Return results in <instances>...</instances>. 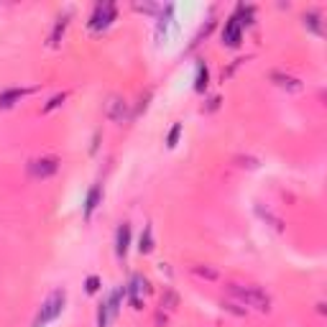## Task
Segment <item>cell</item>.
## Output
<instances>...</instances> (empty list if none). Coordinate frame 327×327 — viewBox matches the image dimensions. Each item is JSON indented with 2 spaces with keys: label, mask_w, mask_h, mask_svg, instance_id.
I'll return each mask as SVG.
<instances>
[{
  "label": "cell",
  "mask_w": 327,
  "mask_h": 327,
  "mask_svg": "<svg viewBox=\"0 0 327 327\" xmlns=\"http://www.w3.org/2000/svg\"><path fill=\"white\" fill-rule=\"evenodd\" d=\"M228 291L235 302L245 304V307H253L258 312H268L271 307V299L261 286H251V284H228Z\"/></svg>",
  "instance_id": "cell-1"
},
{
  "label": "cell",
  "mask_w": 327,
  "mask_h": 327,
  "mask_svg": "<svg viewBox=\"0 0 327 327\" xmlns=\"http://www.w3.org/2000/svg\"><path fill=\"white\" fill-rule=\"evenodd\" d=\"M62 100H64V95H59V97H54V100H51V103L46 105V112H49L51 108H56V105H59V103H62Z\"/></svg>",
  "instance_id": "cell-13"
},
{
  "label": "cell",
  "mask_w": 327,
  "mask_h": 327,
  "mask_svg": "<svg viewBox=\"0 0 327 327\" xmlns=\"http://www.w3.org/2000/svg\"><path fill=\"white\" fill-rule=\"evenodd\" d=\"M195 274H199V276H205V279H218V271H199V268H195Z\"/></svg>",
  "instance_id": "cell-12"
},
{
  "label": "cell",
  "mask_w": 327,
  "mask_h": 327,
  "mask_svg": "<svg viewBox=\"0 0 327 327\" xmlns=\"http://www.w3.org/2000/svg\"><path fill=\"white\" fill-rule=\"evenodd\" d=\"M153 248V230H151V225H146V230L141 235V245H138V251L141 253H149Z\"/></svg>",
  "instance_id": "cell-7"
},
{
  "label": "cell",
  "mask_w": 327,
  "mask_h": 327,
  "mask_svg": "<svg viewBox=\"0 0 327 327\" xmlns=\"http://www.w3.org/2000/svg\"><path fill=\"white\" fill-rule=\"evenodd\" d=\"M128 240H131V228H128V225H120V228H118V256H126Z\"/></svg>",
  "instance_id": "cell-6"
},
{
  "label": "cell",
  "mask_w": 327,
  "mask_h": 327,
  "mask_svg": "<svg viewBox=\"0 0 327 327\" xmlns=\"http://www.w3.org/2000/svg\"><path fill=\"white\" fill-rule=\"evenodd\" d=\"M141 276H133L131 279V286H128V299L133 304V309H141V299H138V291H141Z\"/></svg>",
  "instance_id": "cell-5"
},
{
  "label": "cell",
  "mask_w": 327,
  "mask_h": 327,
  "mask_svg": "<svg viewBox=\"0 0 327 327\" xmlns=\"http://www.w3.org/2000/svg\"><path fill=\"white\" fill-rule=\"evenodd\" d=\"M222 39H225V44H230V46H235V44L240 41V23H238V18H230V23H228V28H225Z\"/></svg>",
  "instance_id": "cell-4"
},
{
  "label": "cell",
  "mask_w": 327,
  "mask_h": 327,
  "mask_svg": "<svg viewBox=\"0 0 327 327\" xmlns=\"http://www.w3.org/2000/svg\"><path fill=\"white\" fill-rule=\"evenodd\" d=\"M179 131H182V126H179V123H176V126L172 128V133H169V146H174V143H176V136H179Z\"/></svg>",
  "instance_id": "cell-11"
},
{
  "label": "cell",
  "mask_w": 327,
  "mask_h": 327,
  "mask_svg": "<svg viewBox=\"0 0 327 327\" xmlns=\"http://www.w3.org/2000/svg\"><path fill=\"white\" fill-rule=\"evenodd\" d=\"M97 197H100V189L92 187V192H89V197H87V205H85V218L87 220L92 218V210L97 207Z\"/></svg>",
  "instance_id": "cell-8"
},
{
  "label": "cell",
  "mask_w": 327,
  "mask_h": 327,
  "mask_svg": "<svg viewBox=\"0 0 327 327\" xmlns=\"http://www.w3.org/2000/svg\"><path fill=\"white\" fill-rule=\"evenodd\" d=\"M56 169H59V161L56 159H39L31 164V174L36 179H49L56 174Z\"/></svg>",
  "instance_id": "cell-3"
},
{
  "label": "cell",
  "mask_w": 327,
  "mask_h": 327,
  "mask_svg": "<svg viewBox=\"0 0 327 327\" xmlns=\"http://www.w3.org/2000/svg\"><path fill=\"white\" fill-rule=\"evenodd\" d=\"M62 307H64V291H54V294L41 304V312H39V317L33 320V327H44L51 320H56L62 314Z\"/></svg>",
  "instance_id": "cell-2"
},
{
  "label": "cell",
  "mask_w": 327,
  "mask_h": 327,
  "mask_svg": "<svg viewBox=\"0 0 327 327\" xmlns=\"http://www.w3.org/2000/svg\"><path fill=\"white\" fill-rule=\"evenodd\" d=\"M97 284H100L97 276H89V279H87V291H89V294H92V291H97Z\"/></svg>",
  "instance_id": "cell-10"
},
{
  "label": "cell",
  "mask_w": 327,
  "mask_h": 327,
  "mask_svg": "<svg viewBox=\"0 0 327 327\" xmlns=\"http://www.w3.org/2000/svg\"><path fill=\"white\" fill-rule=\"evenodd\" d=\"M21 95H23L21 89H10V92H3V95H0V108H10V105H13V100H18Z\"/></svg>",
  "instance_id": "cell-9"
}]
</instances>
